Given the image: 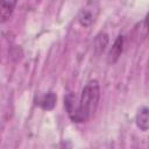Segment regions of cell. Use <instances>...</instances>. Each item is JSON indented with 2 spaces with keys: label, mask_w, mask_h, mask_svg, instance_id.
<instances>
[{
  "label": "cell",
  "mask_w": 149,
  "mask_h": 149,
  "mask_svg": "<svg viewBox=\"0 0 149 149\" xmlns=\"http://www.w3.org/2000/svg\"><path fill=\"white\" fill-rule=\"evenodd\" d=\"M122 50H123V36L120 35L114 41V44L112 45V48L109 50V54H108V57H107L108 63H111V64L115 63L118 61V58L120 57Z\"/></svg>",
  "instance_id": "cell-4"
},
{
  "label": "cell",
  "mask_w": 149,
  "mask_h": 149,
  "mask_svg": "<svg viewBox=\"0 0 149 149\" xmlns=\"http://www.w3.org/2000/svg\"><path fill=\"white\" fill-rule=\"evenodd\" d=\"M99 98L100 87L97 80H90L84 86L79 99L73 93H68L64 98V106L69 118L76 123L88 121L98 108Z\"/></svg>",
  "instance_id": "cell-1"
},
{
  "label": "cell",
  "mask_w": 149,
  "mask_h": 149,
  "mask_svg": "<svg viewBox=\"0 0 149 149\" xmlns=\"http://www.w3.org/2000/svg\"><path fill=\"white\" fill-rule=\"evenodd\" d=\"M107 44H108V36L105 33H100L95 37V41H94V49L97 54H101L106 49Z\"/></svg>",
  "instance_id": "cell-7"
},
{
  "label": "cell",
  "mask_w": 149,
  "mask_h": 149,
  "mask_svg": "<svg viewBox=\"0 0 149 149\" xmlns=\"http://www.w3.org/2000/svg\"><path fill=\"white\" fill-rule=\"evenodd\" d=\"M56 101H57L56 94H55L54 92H48V93L43 94L42 97H40V98L37 99V102H36V104H37L41 108H43V109H45V111H51V109L55 107Z\"/></svg>",
  "instance_id": "cell-5"
},
{
  "label": "cell",
  "mask_w": 149,
  "mask_h": 149,
  "mask_svg": "<svg viewBox=\"0 0 149 149\" xmlns=\"http://www.w3.org/2000/svg\"><path fill=\"white\" fill-rule=\"evenodd\" d=\"M17 0H0V19L1 23H5L13 14Z\"/></svg>",
  "instance_id": "cell-3"
},
{
  "label": "cell",
  "mask_w": 149,
  "mask_h": 149,
  "mask_svg": "<svg viewBox=\"0 0 149 149\" xmlns=\"http://www.w3.org/2000/svg\"><path fill=\"white\" fill-rule=\"evenodd\" d=\"M100 12V7L98 5V2L90 0L79 12L77 15L78 22L83 26V27H90L91 24H93L99 15Z\"/></svg>",
  "instance_id": "cell-2"
},
{
  "label": "cell",
  "mask_w": 149,
  "mask_h": 149,
  "mask_svg": "<svg viewBox=\"0 0 149 149\" xmlns=\"http://www.w3.org/2000/svg\"><path fill=\"white\" fill-rule=\"evenodd\" d=\"M144 23H146V28H147V29H148V31H149V13H148V14H147V16H146Z\"/></svg>",
  "instance_id": "cell-8"
},
{
  "label": "cell",
  "mask_w": 149,
  "mask_h": 149,
  "mask_svg": "<svg viewBox=\"0 0 149 149\" xmlns=\"http://www.w3.org/2000/svg\"><path fill=\"white\" fill-rule=\"evenodd\" d=\"M135 122L141 130L149 129V108L148 107H143L137 112L135 116Z\"/></svg>",
  "instance_id": "cell-6"
}]
</instances>
